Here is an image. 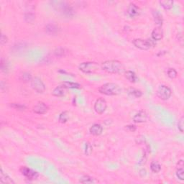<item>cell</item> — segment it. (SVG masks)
Instances as JSON below:
<instances>
[{
    "label": "cell",
    "instance_id": "obj_35",
    "mask_svg": "<svg viewBox=\"0 0 184 184\" xmlns=\"http://www.w3.org/2000/svg\"><path fill=\"white\" fill-rule=\"evenodd\" d=\"M86 154L88 155H89L90 154H91V152H92V148L91 146V145L89 143H86Z\"/></svg>",
    "mask_w": 184,
    "mask_h": 184
},
{
    "label": "cell",
    "instance_id": "obj_20",
    "mask_svg": "<svg viewBox=\"0 0 184 184\" xmlns=\"http://www.w3.org/2000/svg\"><path fill=\"white\" fill-rule=\"evenodd\" d=\"M127 93H128V94L131 96V97L135 98H140V97H142V91L138 89H134V88H130V89H129L128 91H127Z\"/></svg>",
    "mask_w": 184,
    "mask_h": 184
},
{
    "label": "cell",
    "instance_id": "obj_7",
    "mask_svg": "<svg viewBox=\"0 0 184 184\" xmlns=\"http://www.w3.org/2000/svg\"><path fill=\"white\" fill-rule=\"evenodd\" d=\"M107 107V101L103 98L98 99L94 104V110L98 114H102L106 110Z\"/></svg>",
    "mask_w": 184,
    "mask_h": 184
},
{
    "label": "cell",
    "instance_id": "obj_19",
    "mask_svg": "<svg viewBox=\"0 0 184 184\" xmlns=\"http://www.w3.org/2000/svg\"><path fill=\"white\" fill-rule=\"evenodd\" d=\"M125 77L126 79L130 81L132 83H136L137 81H138V76H136V74L134 73V72L131 71V70H127V71L125 72Z\"/></svg>",
    "mask_w": 184,
    "mask_h": 184
},
{
    "label": "cell",
    "instance_id": "obj_16",
    "mask_svg": "<svg viewBox=\"0 0 184 184\" xmlns=\"http://www.w3.org/2000/svg\"><path fill=\"white\" fill-rule=\"evenodd\" d=\"M89 131L90 133H91V135H93L99 136L102 133L103 127L99 124H94L91 127Z\"/></svg>",
    "mask_w": 184,
    "mask_h": 184
},
{
    "label": "cell",
    "instance_id": "obj_23",
    "mask_svg": "<svg viewBox=\"0 0 184 184\" xmlns=\"http://www.w3.org/2000/svg\"><path fill=\"white\" fill-rule=\"evenodd\" d=\"M19 79L21 80V81L23 82H29L31 81L32 79V75L30 73H28V72H24V73H22L20 75V77H19Z\"/></svg>",
    "mask_w": 184,
    "mask_h": 184
},
{
    "label": "cell",
    "instance_id": "obj_3",
    "mask_svg": "<svg viewBox=\"0 0 184 184\" xmlns=\"http://www.w3.org/2000/svg\"><path fill=\"white\" fill-rule=\"evenodd\" d=\"M133 44L134 46L140 50H149L151 48H153L155 46V43L153 40L151 39H147V40H143V39H135L133 40Z\"/></svg>",
    "mask_w": 184,
    "mask_h": 184
},
{
    "label": "cell",
    "instance_id": "obj_27",
    "mask_svg": "<svg viewBox=\"0 0 184 184\" xmlns=\"http://www.w3.org/2000/svg\"><path fill=\"white\" fill-rule=\"evenodd\" d=\"M68 118H69V116H68V111H63L59 115V119H58V120H59V122L60 123H66L68 121Z\"/></svg>",
    "mask_w": 184,
    "mask_h": 184
},
{
    "label": "cell",
    "instance_id": "obj_18",
    "mask_svg": "<svg viewBox=\"0 0 184 184\" xmlns=\"http://www.w3.org/2000/svg\"><path fill=\"white\" fill-rule=\"evenodd\" d=\"M152 15H153L154 20L156 24L158 25V27H161L162 25V22H163V19H162L161 14H160L158 11L155 10L153 11V12H152Z\"/></svg>",
    "mask_w": 184,
    "mask_h": 184
},
{
    "label": "cell",
    "instance_id": "obj_12",
    "mask_svg": "<svg viewBox=\"0 0 184 184\" xmlns=\"http://www.w3.org/2000/svg\"><path fill=\"white\" fill-rule=\"evenodd\" d=\"M127 14L130 17H135L140 14V8L135 4H130L127 8Z\"/></svg>",
    "mask_w": 184,
    "mask_h": 184
},
{
    "label": "cell",
    "instance_id": "obj_32",
    "mask_svg": "<svg viewBox=\"0 0 184 184\" xmlns=\"http://www.w3.org/2000/svg\"><path fill=\"white\" fill-rule=\"evenodd\" d=\"M184 118L183 117H182L181 119H179V122H178V128L180 130L181 132H183V129H184V124H183Z\"/></svg>",
    "mask_w": 184,
    "mask_h": 184
},
{
    "label": "cell",
    "instance_id": "obj_33",
    "mask_svg": "<svg viewBox=\"0 0 184 184\" xmlns=\"http://www.w3.org/2000/svg\"><path fill=\"white\" fill-rule=\"evenodd\" d=\"M11 107L15 109H18V110H24L26 108L25 105L19 104H12Z\"/></svg>",
    "mask_w": 184,
    "mask_h": 184
},
{
    "label": "cell",
    "instance_id": "obj_2",
    "mask_svg": "<svg viewBox=\"0 0 184 184\" xmlns=\"http://www.w3.org/2000/svg\"><path fill=\"white\" fill-rule=\"evenodd\" d=\"M99 91L101 94L107 96H116L121 93L122 89L116 83H107L101 86L99 89Z\"/></svg>",
    "mask_w": 184,
    "mask_h": 184
},
{
    "label": "cell",
    "instance_id": "obj_8",
    "mask_svg": "<svg viewBox=\"0 0 184 184\" xmlns=\"http://www.w3.org/2000/svg\"><path fill=\"white\" fill-rule=\"evenodd\" d=\"M55 3L57 4L58 7L60 9V12L64 15H71L73 14V9L70 7L68 4L66 2H55Z\"/></svg>",
    "mask_w": 184,
    "mask_h": 184
},
{
    "label": "cell",
    "instance_id": "obj_17",
    "mask_svg": "<svg viewBox=\"0 0 184 184\" xmlns=\"http://www.w3.org/2000/svg\"><path fill=\"white\" fill-rule=\"evenodd\" d=\"M0 182L2 183H8V184H14L15 182L11 179L7 173L3 171L2 169L0 171Z\"/></svg>",
    "mask_w": 184,
    "mask_h": 184
},
{
    "label": "cell",
    "instance_id": "obj_13",
    "mask_svg": "<svg viewBox=\"0 0 184 184\" xmlns=\"http://www.w3.org/2000/svg\"><path fill=\"white\" fill-rule=\"evenodd\" d=\"M35 15L34 13V8H32L31 6H29L25 14V19L27 22L31 23L35 20Z\"/></svg>",
    "mask_w": 184,
    "mask_h": 184
},
{
    "label": "cell",
    "instance_id": "obj_36",
    "mask_svg": "<svg viewBox=\"0 0 184 184\" xmlns=\"http://www.w3.org/2000/svg\"><path fill=\"white\" fill-rule=\"evenodd\" d=\"M126 129L127 130H128L129 131H130V132H135V131L136 130V126H135V125H127L126 126Z\"/></svg>",
    "mask_w": 184,
    "mask_h": 184
},
{
    "label": "cell",
    "instance_id": "obj_28",
    "mask_svg": "<svg viewBox=\"0 0 184 184\" xmlns=\"http://www.w3.org/2000/svg\"><path fill=\"white\" fill-rule=\"evenodd\" d=\"M167 74L168 77L172 79H175L177 77V71L174 68H169L167 71Z\"/></svg>",
    "mask_w": 184,
    "mask_h": 184
},
{
    "label": "cell",
    "instance_id": "obj_22",
    "mask_svg": "<svg viewBox=\"0 0 184 184\" xmlns=\"http://www.w3.org/2000/svg\"><path fill=\"white\" fill-rule=\"evenodd\" d=\"M63 85L65 87L66 89H81V86L78 83H74V82H64Z\"/></svg>",
    "mask_w": 184,
    "mask_h": 184
},
{
    "label": "cell",
    "instance_id": "obj_1",
    "mask_svg": "<svg viewBox=\"0 0 184 184\" xmlns=\"http://www.w3.org/2000/svg\"><path fill=\"white\" fill-rule=\"evenodd\" d=\"M101 68L109 73H121L124 71V66L122 63L117 60H106L101 63Z\"/></svg>",
    "mask_w": 184,
    "mask_h": 184
},
{
    "label": "cell",
    "instance_id": "obj_11",
    "mask_svg": "<svg viewBox=\"0 0 184 184\" xmlns=\"http://www.w3.org/2000/svg\"><path fill=\"white\" fill-rule=\"evenodd\" d=\"M148 114L145 111L141 110L138 111L133 117V121L135 123H143L148 120Z\"/></svg>",
    "mask_w": 184,
    "mask_h": 184
},
{
    "label": "cell",
    "instance_id": "obj_4",
    "mask_svg": "<svg viewBox=\"0 0 184 184\" xmlns=\"http://www.w3.org/2000/svg\"><path fill=\"white\" fill-rule=\"evenodd\" d=\"M79 70L85 73H92L97 72L99 66L96 62H84L80 64Z\"/></svg>",
    "mask_w": 184,
    "mask_h": 184
},
{
    "label": "cell",
    "instance_id": "obj_26",
    "mask_svg": "<svg viewBox=\"0 0 184 184\" xmlns=\"http://www.w3.org/2000/svg\"><path fill=\"white\" fill-rule=\"evenodd\" d=\"M46 30H47V32H48V33H50V34H55V33H56L58 32V27L56 26L55 25L49 24L47 25Z\"/></svg>",
    "mask_w": 184,
    "mask_h": 184
},
{
    "label": "cell",
    "instance_id": "obj_30",
    "mask_svg": "<svg viewBox=\"0 0 184 184\" xmlns=\"http://www.w3.org/2000/svg\"><path fill=\"white\" fill-rule=\"evenodd\" d=\"M55 55H56L57 57H62V56H63L64 55H65L66 52H65V49L63 48H57L56 49V50H55Z\"/></svg>",
    "mask_w": 184,
    "mask_h": 184
},
{
    "label": "cell",
    "instance_id": "obj_31",
    "mask_svg": "<svg viewBox=\"0 0 184 184\" xmlns=\"http://www.w3.org/2000/svg\"><path fill=\"white\" fill-rule=\"evenodd\" d=\"M0 65H1V70H2L3 72H7V70H8V63H7L6 60L4 59L3 58H2Z\"/></svg>",
    "mask_w": 184,
    "mask_h": 184
},
{
    "label": "cell",
    "instance_id": "obj_15",
    "mask_svg": "<svg viewBox=\"0 0 184 184\" xmlns=\"http://www.w3.org/2000/svg\"><path fill=\"white\" fill-rule=\"evenodd\" d=\"M66 89H66V88L62 84V85L58 86V87L55 88L53 91L52 92V94L55 96V97H63L66 94Z\"/></svg>",
    "mask_w": 184,
    "mask_h": 184
},
{
    "label": "cell",
    "instance_id": "obj_29",
    "mask_svg": "<svg viewBox=\"0 0 184 184\" xmlns=\"http://www.w3.org/2000/svg\"><path fill=\"white\" fill-rule=\"evenodd\" d=\"M176 175H177V177L179 178L180 180H181V181H183V179H184L183 167L178 168L177 171H176Z\"/></svg>",
    "mask_w": 184,
    "mask_h": 184
},
{
    "label": "cell",
    "instance_id": "obj_9",
    "mask_svg": "<svg viewBox=\"0 0 184 184\" xmlns=\"http://www.w3.org/2000/svg\"><path fill=\"white\" fill-rule=\"evenodd\" d=\"M20 172L27 179H35L38 176V173L37 172L32 171V169H30V168L27 167L21 168Z\"/></svg>",
    "mask_w": 184,
    "mask_h": 184
},
{
    "label": "cell",
    "instance_id": "obj_10",
    "mask_svg": "<svg viewBox=\"0 0 184 184\" xmlns=\"http://www.w3.org/2000/svg\"><path fill=\"white\" fill-rule=\"evenodd\" d=\"M48 107L46 104L43 102H38L33 107V111L38 114H44L48 111Z\"/></svg>",
    "mask_w": 184,
    "mask_h": 184
},
{
    "label": "cell",
    "instance_id": "obj_24",
    "mask_svg": "<svg viewBox=\"0 0 184 184\" xmlns=\"http://www.w3.org/2000/svg\"><path fill=\"white\" fill-rule=\"evenodd\" d=\"M150 169H151V171L153 172V173H157L158 172L160 171V170H161V166L159 163H158V162L153 161L151 162V165H150Z\"/></svg>",
    "mask_w": 184,
    "mask_h": 184
},
{
    "label": "cell",
    "instance_id": "obj_14",
    "mask_svg": "<svg viewBox=\"0 0 184 184\" xmlns=\"http://www.w3.org/2000/svg\"><path fill=\"white\" fill-rule=\"evenodd\" d=\"M152 38L154 41L160 40L163 37V31H162L161 27H157L152 30Z\"/></svg>",
    "mask_w": 184,
    "mask_h": 184
},
{
    "label": "cell",
    "instance_id": "obj_21",
    "mask_svg": "<svg viewBox=\"0 0 184 184\" xmlns=\"http://www.w3.org/2000/svg\"><path fill=\"white\" fill-rule=\"evenodd\" d=\"M160 4L165 9H170L173 7V1H171V0H162V1L160 2Z\"/></svg>",
    "mask_w": 184,
    "mask_h": 184
},
{
    "label": "cell",
    "instance_id": "obj_6",
    "mask_svg": "<svg viewBox=\"0 0 184 184\" xmlns=\"http://www.w3.org/2000/svg\"><path fill=\"white\" fill-rule=\"evenodd\" d=\"M31 86L32 89L38 93L42 94L46 91V86L42 80L38 77L33 78L31 81Z\"/></svg>",
    "mask_w": 184,
    "mask_h": 184
},
{
    "label": "cell",
    "instance_id": "obj_34",
    "mask_svg": "<svg viewBox=\"0 0 184 184\" xmlns=\"http://www.w3.org/2000/svg\"><path fill=\"white\" fill-rule=\"evenodd\" d=\"M7 40H8V39H7V37L4 34H2L1 35V38H0V43H1L2 46V45H5V43H7Z\"/></svg>",
    "mask_w": 184,
    "mask_h": 184
},
{
    "label": "cell",
    "instance_id": "obj_5",
    "mask_svg": "<svg viewBox=\"0 0 184 184\" xmlns=\"http://www.w3.org/2000/svg\"><path fill=\"white\" fill-rule=\"evenodd\" d=\"M171 90L165 85H161L157 90V96L162 100H168L171 96Z\"/></svg>",
    "mask_w": 184,
    "mask_h": 184
},
{
    "label": "cell",
    "instance_id": "obj_25",
    "mask_svg": "<svg viewBox=\"0 0 184 184\" xmlns=\"http://www.w3.org/2000/svg\"><path fill=\"white\" fill-rule=\"evenodd\" d=\"M79 182L81 183H94V181L93 178L90 177L89 175H84L80 179Z\"/></svg>",
    "mask_w": 184,
    "mask_h": 184
}]
</instances>
